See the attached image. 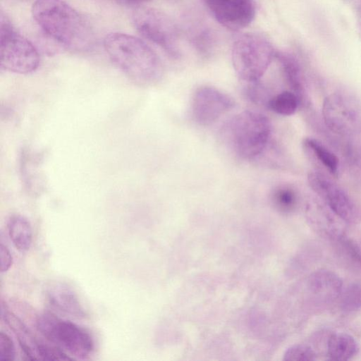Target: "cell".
Returning <instances> with one entry per match:
<instances>
[{"label":"cell","mask_w":361,"mask_h":361,"mask_svg":"<svg viewBox=\"0 0 361 361\" xmlns=\"http://www.w3.org/2000/svg\"><path fill=\"white\" fill-rule=\"evenodd\" d=\"M32 15L48 37L66 49L85 51L94 44V35L89 22L63 0H35Z\"/></svg>","instance_id":"cell-1"},{"label":"cell","mask_w":361,"mask_h":361,"mask_svg":"<svg viewBox=\"0 0 361 361\" xmlns=\"http://www.w3.org/2000/svg\"><path fill=\"white\" fill-rule=\"evenodd\" d=\"M104 47L112 63L135 82L151 85L161 79V61L140 39L126 33L112 32L105 37Z\"/></svg>","instance_id":"cell-2"},{"label":"cell","mask_w":361,"mask_h":361,"mask_svg":"<svg viewBox=\"0 0 361 361\" xmlns=\"http://www.w3.org/2000/svg\"><path fill=\"white\" fill-rule=\"evenodd\" d=\"M221 133L238 157L252 160L261 156L267 148L271 125L265 115L245 110L231 118L224 125Z\"/></svg>","instance_id":"cell-3"},{"label":"cell","mask_w":361,"mask_h":361,"mask_svg":"<svg viewBox=\"0 0 361 361\" xmlns=\"http://www.w3.org/2000/svg\"><path fill=\"white\" fill-rule=\"evenodd\" d=\"M270 42L257 33H245L234 41L231 49L233 68L243 82L257 81L275 58Z\"/></svg>","instance_id":"cell-4"},{"label":"cell","mask_w":361,"mask_h":361,"mask_svg":"<svg viewBox=\"0 0 361 361\" xmlns=\"http://www.w3.org/2000/svg\"><path fill=\"white\" fill-rule=\"evenodd\" d=\"M36 326L47 341L76 358L85 359L94 350V340L88 331L51 312L39 314Z\"/></svg>","instance_id":"cell-5"},{"label":"cell","mask_w":361,"mask_h":361,"mask_svg":"<svg viewBox=\"0 0 361 361\" xmlns=\"http://www.w3.org/2000/svg\"><path fill=\"white\" fill-rule=\"evenodd\" d=\"M40 57L35 47L19 33L3 12L0 17V65L5 71L30 73L39 67Z\"/></svg>","instance_id":"cell-6"},{"label":"cell","mask_w":361,"mask_h":361,"mask_svg":"<svg viewBox=\"0 0 361 361\" xmlns=\"http://www.w3.org/2000/svg\"><path fill=\"white\" fill-rule=\"evenodd\" d=\"M132 21L145 38L161 47L171 57L179 56L178 30L167 14L156 8L140 7L133 12Z\"/></svg>","instance_id":"cell-7"},{"label":"cell","mask_w":361,"mask_h":361,"mask_svg":"<svg viewBox=\"0 0 361 361\" xmlns=\"http://www.w3.org/2000/svg\"><path fill=\"white\" fill-rule=\"evenodd\" d=\"M322 114L326 126L341 135H353L361 131V105L353 97L334 92L325 98Z\"/></svg>","instance_id":"cell-8"},{"label":"cell","mask_w":361,"mask_h":361,"mask_svg":"<svg viewBox=\"0 0 361 361\" xmlns=\"http://www.w3.org/2000/svg\"><path fill=\"white\" fill-rule=\"evenodd\" d=\"M311 188L340 219L353 222L357 218L355 206L345 191L326 176L317 171L308 174Z\"/></svg>","instance_id":"cell-9"},{"label":"cell","mask_w":361,"mask_h":361,"mask_svg":"<svg viewBox=\"0 0 361 361\" xmlns=\"http://www.w3.org/2000/svg\"><path fill=\"white\" fill-rule=\"evenodd\" d=\"M235 105L233 99L219 90L202 86L197 88L192 100V115L200 126H209L218 120Z\"/></svg>","instance_id":"cell-10"},{"label":"cell","mask_w":361,"mask_h":361,"mask_svg":"<svg viewBox=\"0 0 361 361\" xmlns=\"http://www.w3.org/2000/svg\"><path fill=\"white\" fill-rule=\"evenodd\" d=\"M204 2L216 20L231 30L243 29L255 16L252 0H204Z\"/></svg>","instance_id":"cell-11"},{"label":"cell","mask_w":361,"mask_h":361,"mask_svg":"<svg viewBox=\"0 0 361 361\" xmlns=\"http://www.w3.org/2000/svg\"><path fill=\"white\" fill-rule=\"evenodd\" d=\"M46 297L50 305L65 314L85 318L86 312L77 293L68 284L56 281L46 288Z\"/></svg>","instance_id":"cell-12"},{"label":"cell","mask_w":361,"mask_h":361,"mask_svg":"<svg viewBox=\"0 0 361 361\" xmlns=\"http://www.w3.org/2000/svg\"><path fill=\"white\" fill-rule=\"evenodd\" d=\"M308 287L316 298L330 301L340 297L343 290V281L336 273L320 269L310 276Z\"/></svg>","instance_id":"cell-13"},{"label":"cell","mask_w":361,"mask_h":361,"mask_svg":"<svg viewBox=\"0 0 361 361\" xmlns=\"http://www.w3.org/2000/svg\"><path fill=\"white\" fill-rule=\"evenodd\" d=\"M359 346L355 338L343 332L331 334L327 342V355L332 360H348L358 352Z\"/></svg>","instance_id":"cell-14"},{"label":"cell","mask_w":361,"mask_h":361,"mask_svg":"<svg viewBox=\"0 0 361 361\" xmlns=\"http://www.w3.org/2000/svg\"><path fill=\"white\" fill-rule=\"evenodd\" d=\"M8 232L18 250L25 252L30 249L32 240V230L27 219L20 215L11 216L8 222Z\"/></svg>","instance_id":"cell-15"},{"label":"cell","mask_w":361,"mask_h":361,"mask_svg":"<svg viewBox=\"0 0 361 361\" xmlns=\"http://www.w3.org/2000/svg\"><path fill=\"white\" fill-rule=\"evenodd\" d=\"M304 146L317 158L318 161L333 176H336L338 169V159L325 146L313 138H306Z\"/></svg>","instance_id":"cell-16"},{"label":"cell","mask_w":361,"mask_h":361,"mask_svg":"<svg viewBox=\"0 0 361 361\" xmlns=\"http://www.w3.org/2000/svg\"><path fill=\"white\" fill-rule=\"evenodd\" d=\"M299 103V99L294 92L286 90L273 95L267 109L279 115L290 116L295 112Z\"/></svg>","instance_id":"cell-17"},{"label":"cell","mask_w":361,"mask_h":361,"mask_svg":"<svg viewBox=\"0 0 361 361\" xmlns=\"http://www.w3.org/2000/svg\"><path fill=\"white\" fill-rule=\"evenodd\" d=\"M243 94L250 102L268 108V104L273 97L270 90L261 80L243 82Z\"/></svg>","instance_id":"cell-18"},{"label":"cell","mask_w":361,"mask_h":361,"mask_svg":"<svg viewBox=\"0 0 361 361\" xmlns=\"http://www.w3.org/2000/svg\"><path fill=\"white\" fill-rule=\"evenodd\" d=\"M271 200L274 205L283 212H290L298 203V194L289 185H280L275 188L271 193Z\"/></svg>","instance_id":"cell-19"},{"label":"cell","mask_w":361,"mask_h":361,"mask_svg":"<svg viewBox=\"0 0 361 361\" xmlns=\"http://www.w3.org/2000/svg\"><path fill=\"white\" fill-rule=\"evenodd\" d=\"M340 307L345 312H353L361 309V283L349 284L340 295Z\"/></svg>","instance_id":"cell-20"},{"label":"cell","mask_w":361,"mask_h":361,"mask_svg":"<svg viewBox=\"0 0 361 361\" xmlns=\"http://www.w3.org/2000/svg\"><path fill=\"white\" fill-rule=\"evenodd\" d=\"M333 236L342 253L355 266L361 269V247L343 233H336Z\"/></svg>","instance_id":"cell-21"},{"label":"cell","mask_w":361,"mask_h":361,"mask_svg":"<svg viewBox=\"0 0 361 361\" xmlns=\"http://www.w3.org/2000/svg\"><path fill=\"white\" fill-rule=\"evenodd\" d=\"M37 360L47 361H67L73 358L69 357L59 347L39 341L36 348Z\"/></svg>","instance_id":"cell-22"},{"label":"cell","mask_w":361,"mask_h":361,"mask_svg":"<svg viewBox=\"0 0 361 361\" xmlns=\"http://www.w3.org/2000/svg\"><path fill=\"white\" fill-rule=\"evenodd\" d=\"M317 359L314 350L307 345H295L289 348L285 355V360L292 361H313Z\"/></svg>","instance_id":"cell-23"},{"label":"cell","mask_w":361,"mask_h":361,"mask_svg":"<svg viewBox=\"0 0 361 361\" xmlns=\"http://www.w3.org/2000/svg\"><path fill=\"white\" fill-rule=\"evenodd\" d=\"M193 41L197 50L204 55L209 54L214 47V37L209 30L198 31Z\"/></svg>","instance_id":"cell-24"},{"label":"cell","mask_w":361,"mask_h":361,"mask_svg":"<svg viewBox=\"0 0 361 361\" xmlns=\"http://www.w3.org/2000/svg\"><path fill=\"white\" fill-rule=\"evenodd\" d=\"M16 357V349L13 340L11 337L0 332V360L13 361Z\"/></svg>","instance_id":"cell-25"},{"label":"cell","mask_w":361,"mask_h":361,"mask_svg":"<svg viewBox=\"0 0 361 361\" xmlns=\"http://www.w3.org/2000/svg\"><path fill=\"white\" fill-rule=\"evenodd\" d=\"M13 264V257L9 250L3 244L0 245V271H7Z\"/></svg>","instance_id":"cell-26"},{"label":"cell","mask_w":361,"mask_h":361,"mask_svg":"<svg viewBox=\"0 0 361 361\" xmlns=\"http://www.w3.org/2000/svg\"><path fill=\"white\" fill-rule=\"evenodd\" d=\"M126 1L130 2V3H140V2H144V1H149V0H126Z\"/></svg>","instance_id":"cell-27"},{"label":"cell","mask_w":361,"mask_h":361,"mask_svg":"<svg viewBox=\"0 0 361 361\" xmlns=\"http://www.w3.org/2000/svg\"><path fill=\"white\" fill-rule=\"evenodd\" d=\"M21 1H30V0H21Z\"/></svg>","instance_id":"cell-28"}]
</instances>
